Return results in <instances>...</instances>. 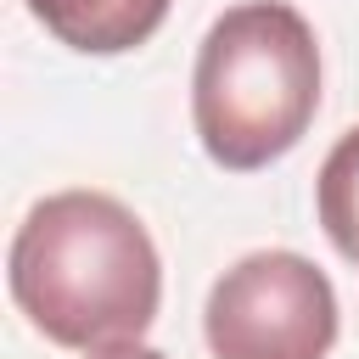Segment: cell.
<instances>
[{
	"label": "cell",
	"instance_id": "5b68a950",
	"mask_svg": "<svg viewBox=\"0 0 359 359\" xmlns=\"http://www.w3.org/2000/svg\"><path fill=\"white\" fill-rule=\"evenodd\" d=\"M314 208H320V224L331 236V247L342 258L359 252V129H348L325 163H320V180H314Z\"/></svg>",
	"mask_w": 359,
	"mask_h": 359
},
{
	"label": "cell",
	"instance_id": "7a4b0ae2",
	"mask_svg": "<svg viewBox=\"0 0 359 359\" xmlns=\"http://www.w3.org/2000/svg\"><path fill=\"white\" fill-rule=\"evenodd\" d=\"M320 112V45L292 0H241L202 34L191 123L202 151L252 174L280 163Z\"/></svg>",
	"mask_w": 359,
	"mask_h": 359
},
{
	"label": "cell",
	"instance_id": "3957f363",
	"mask_svg": "<svg viewBox=\"0 0 359 359\" xmlns=\"http://www.w3.org/2000/svg\"><path fill=\"white\" fill-rule=\"evenodd\" d=\"M213 359H325L337 342V292L303 252H247L208 292Z\"/></svg>",
	"mask_w": 359,
	"mask_h": 359
},
{
	"label": "cell",
	"instance_id": "52a82bcc",
	"mask_svg": "<svg viewBox=\"0 0 359 359\" xmlns=\"http://www.w3.org/2000/svg\"><path fill=\"white\" fill-rule=\"evenodd\" d=\"M353 264H359V252H353Z\"/></svg>",
	"mask_w": 359,
	"mask_h": 359
},
{
	"label": "cell",
	"instance_id": "8992f818",
	"mask_svg": "<svg viewBox=\"0 0 359 359\" xmlns=\"http://www.w3.org/2000/svg\"><path fill=\"white\" fill-rule=\"evenodd\" d=\"M90 359H163V353L146 348V342H118V348H95Z\"/></svg>",
	"mask_w": 359,
	"mask_h": 359
},
{
	"label": "cell",
	"instance_id": "6da1fadb",
	"mask_svg": "<svg viewBox=\"0 0 359 359\" xmlns=\"http://www.w3.org/2000/svg\"><path fill=\"white\" fill-rule=\"evenodd\" d=\"M6 280L28 325L56 348L140 342L163 303V264L146 224L107 191H56L11 236Z\"/></svg>",
	"mask_w": 359,
	"mask_h": 359
},
{
	"label": "cell",
	"instance_id": "277c9868",
	"mask_svg": "<svg viewBox=\"0 0 359 359\" xmlns=\"http://www.w3.org/2000/svg\"><path fill=\"white\" fill-rule=\"evenodd\" d=\"M45 34H56L67 50L84 56H123L135 45H146L174 0H22Z\"/></svg>",
	"mask_w": 359,
	"mask_h": 359
}]
</instances>
